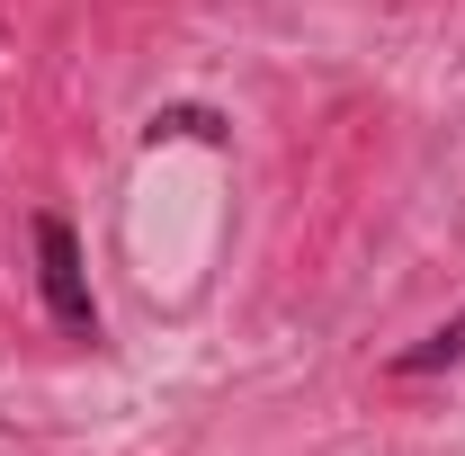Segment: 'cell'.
Here are the masks:
<instances>
[{
    "label": "cell",
    "mask_w": 465,
    "mask_h": 456,
    "mask_svg": "<svg viewBox=\"0 0 465 456\" xmlns=\"http://www.w3.org/2000/svg\"><path fill=\"white\" fill-rule=\"evenodd\" d=\"M143 144H224V116L215 108H153Z\"/></svg>",
    "instance_id": "3"
},
{
    "label": "cell",
    "mask_w": 465,
    "mask_h": 456,
    "mask_svg": "<svg viewBox=\"0 0 465 456\" xmlns=\"http://www.w3.org/2000/svg\"><path fill=\"white\" fill-rule=\"evenodd\" d=\"M448 367H465V313H448L439 332H420L411 349H394V358H385V376H394V385H420V376H448Z\"/></svg>",
    "instance_id": "2"
},
{
    "label": "cell",
    "mask_w": 465,
    "mask_h": 456,
    "mask_svg": "<svg viewBox=\"0 0 465 456\" xmlns=\"http://www.w3.org/2000/svg\"><path fill=\"white\" fill-rule=\"evenodd\" d=\"M36 286H45V313H54L63 341L99 349L108 341V322H99V295H90V260H81V233L63 224V215H36Z\"/></svg>",
    "instance_id": "1"
}]
</instances>
